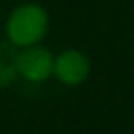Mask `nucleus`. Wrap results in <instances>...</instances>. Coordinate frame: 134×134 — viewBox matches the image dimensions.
<instances>
[{"mask_svg": "<svg viewBox=\"0 0 134 134\" xmlns=\"http://www.w3.org/2000/svg\"><path fill=\"white\" fill-rule=\"evenodd\" d=\"M49 16L46 8L34 2L20 4L6 20V36L14 47H30L42 42L47 34Z\"/></svg>", "mask_w": 134, "mask_h": 134, "instance_id": "1", "label": "nucleus"}, {"mask_svg": "<svg viewBox=\"0 0 134 134\" xmlns=\"http://www.w3.org/2000/svg\"><path fill=\"white\" fill-rule=\"evenodd\" d=\"M16 59H18V51L14 49V46L0 43V89L16 77L18 73Z\"/></svg>", "mask_w": 134, "mask_h": 134, "instance_id": "4", "label": "nucleus"}, {"mask_svg": "<svg viewBox=\"0 0 134 134\" xmlns=\"http://www.w3.org/2000/svg\"><path fill=\"white\" fill-rule=\"evenodd\" d=\"M18 75H22L30 83H43L53 73V55L47 49L36 46L24 47V51L18 53L16 59Z\"/></svg>", "mask_w": 134, "mask_h": 134, "instance_id": "3", "label": "nucleus"}, {"mask_svg": "<svg viewBox=\"0 0 134 134\" xmlns=\"http://www.w3.org/2000/svg\"><path fill=\"white\" fill-rule=\"evenodd\" d=\"M91 75V61L79 49H63L53 57V73L51 77L67 87H77L85 83Z\"/></svg>", "mask_w": 134, "mask_h": 134, "instance_id": "2", "label": "nucleus"}]
</instances>
